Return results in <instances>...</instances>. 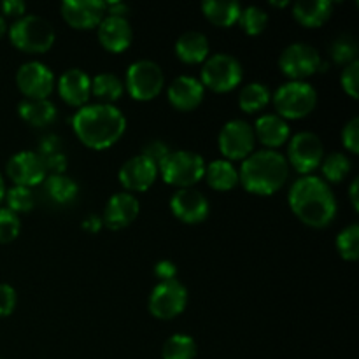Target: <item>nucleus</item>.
<instances>
[{
	"label": "nucleus",
	"instance_id": "obj_1",
	"mask_svg": "<svg viewBox=\"0 0 359 359\" xmlns=\"http://www.w3.org/2000/svg\"><path fill=\"white\" fill-rule=\"evenodd\" d=\"M72 128L77 139L91 149L114 146L126 130V118L116 105L86 104L72 116Z\"/></svg>",
	"mask_w": 359,
	"mask_h": 359
},
{
	"label": "nucleus",
	"instance_id": "obj_2",
	"mask_svg": "<svg viewBox=\"0 0 359 359\" xmlns=\"http://www.w3.org/2000/svg\"><path fill=\"white\" fill-rule=\"evenodd\" d=\"M290 205L294 216L312 228H325L335 219L337 198L325 179L304 175L290 189Z\"/></svg>",
	"mask_w": 359,
	"mask_h": 359
},
{
	"label": "nucleus",
	"instance_id": "obj_3",
	"mask_svg": "<svg viewBox=\"0 0 359 359\" xmlns=\"http://www.w3.org/2000/svg\"><path fill=\"white\" fill-rule=\"evenodd\" d=\"M290 165L286 156L273 149H262L251 153L238 170V181L249 193L272 195L279 191L287 181Z\"/></svg>",
	"mask_w": 359,
	"mask_h": 359
},
{
	"label": "nucleus",
	"instance_id": "obj_4",
	"mask_svg": "<svg viewBox=\"0 0 359 359\" xmlns=\"http://www.w3.org/2000/svg\"><path fill=\"white\" fill-rule=\"evenodd\" d=\"M9 39L25 53H46L55 42V28L46 18L25 14L11 25Z\"/></svg>",
	"mask_w": 359,
	"mask_h": 359
},
{
	"label": "nucleus",
	"instance_id": "obj_5",
	"mask_svg": "<svg viewBox=\"0 0 359 359\" xmlns=\"http://www.w3.org/2000/svg\"><path fill=\"white\" fill-rule=\"evenodd\" d=\"M318 104V91L305 81H290L277 88L273 105L283 119H300L311 114Z\"/></svg>",
	"mask_w": 359,
	"mask_h": 359
},
{
	"label": "nucleus",
	"instance_id": "obj_6",
	"mask_svg": "<svg viewBox=\"0 0 359 359\" xmlns=\"http://www.w3.org/2000/svg\"><path fill=\"white\" fill-rule=\"evenodd\" d=\"M167 184L177 188H191L205 175V161L193 151H170L163 163L158 167Z\"/></svg>",
	"mask_w": 359,
	"mask_h": 359
},
{
	"label": "nucleus",
	"instance_id": "obj_7",
	"mask_svg": "<svg viewBox=\"0 0 359 359\" xmlns=\"http://www.w3.org/2000/svg\"><path fill=\"white\" fill-rule=\"evenodd\" d=\"M242 65L235 56L226 53H217L205 60L200 72V83L203 88L216 91V93H226L233 90L237 84H241Z\"/></svg>",
	"mask_w": 359,
	"mask_h": 359
},
{
	"label": "nucleus",
	"instance_id": "obj_8",
	"mask_svg": "<svg viewBox=\"0 0 359 359\" xmlns=\"http://www.w3.org/2000/svg\"><path fill=\"white\" fill-rule=\"evenodd\" d=\"M123 84H126L130 97L135 100H153L163 90V70L153 60H137L126 70V79Z\"/></svg>",
	"mask_w": 359,
	"mask_h": 359
},
{
	"label": "nucleus",
	"instance_id": "obj_9",
	"mask_svg": "<svg viewBox=\"0 0 359 359\" xmlns=\"http://www.w3.org/2000/svg\"><path fill=\"white\" fill-rule=\"evenodd\" d=\"M188 304V290L177 279L163 280L154 286L149 297V312L158 319H174Z\"/></svg>",
	"mask_w": 359,
	"mask_h": 359
},
{
	"label": "nucleus",
	"instance_id": "obj_10",
	"mask_svg": "<svg viewBox=\"0 0 359 359\" xmlns=\"http://www.w3.org/2000/svg\"><path fill=\"white\" fill-rule=\"evenodd\" d=\"M255 130L244 119H231L224 123L219 132L221 153L226 156L228 161L231 160H245L255 149Z\"/></svg>",
	"mask_w": 359,
	"mask_h": 359
},
{
	"label": "nucleus",
	"instance_id": "obj_11",
	"mask_svg": "<svg viewBox=\"0 0 359 359\" xmlns=\"http://www.w3.org/2000/svg\"><path fill=\"white\" fill-rule=\"evenodd\" d=\"M325 146L321 139L312 132H298L291 137L287 147V158L297 172L304 175H311L312 170L321 165Z\"/></svg>",
	"mask_w": 359,
	"mask_h": 359
},
{
	"label": "nucleus",
	"instance_id": "obj_12",
	"mask_svg": "<svg viewBox=\"0 0 359 359\" xmlns=\"http://www.w3.org/2000/svg\"><path fill=\"white\" fill-rule=\"evenodd\" d=\"M319 63H321L319 51L314 46L305 42H294L287 46L279 56L280 70L293 81H302L304 77L318 72Z\"/></svg>",
	"mask_w": 359,
	"mask_h": 359
},
{
	"label": "nucleus",
	"instance_id": "obj_13",
	"mask_svg": "<svg viewBox=\"0 0 359 359\" xmlns=\"http://www.w3.org/2000/svg\"><path fill=\"white\" fill-rule=\"evenodd\" d=\"M16 84L27 98H48L55 88V76L42 62H27L18 69Z\"/></svg>",
	"mask_w": 359,
	"mask_h": 359
},
{
	"label": "nucleus",
	"instance_id": "obj_14",
	"mask_svg": "<svg viewBox=\"0 0 359 359\" xmlns=\"http://www.w3.org/2000/svg\"><path fill=\"white\" fill-rule=\"evenodd\" d=\"M62 16L67 23L77 30H91L105 18V4L100 0H63Z\"/></svg>",
	"mask_w": 359,
	"mask_h": 359
},
{
	"label": "nucleus",
	"instance_id": "obj_15",
	"mask_svg": "<svg viewBox=\"0 0 359 359\" xmlns=\"http://www.w3.org/2000/svg\"><path fill=\"white\" fill-rule=\"evenodd\" d=\"M170 209L172 214L182 223L196 224L209 216V200L198 189L182 188L172 195Z\"/></svg>",
	"mask_w": 359,
	"mask_h": 359
},
{
	"label": "nucleus",
	"instance_id": "obj_16",
	"mask_svg": "<svg viewBox=\"0 0 359 359\" xmlns=\"http://www.w3.org/2000/svg\"><path fill=\"white\" fill-rule=\"evenodd\" d=\"M7 175L14 186L30 188L44 182L46 170L35 151H20L7 161Z\"/></svg>",
	"mask_w": 359,
	"mask_h": 359
},
{
	"label": "nucleus",
	"instance_id": "obj_17",
	"mask_svg": "<svg viewBox=\"0 0 359 359\" xmlns=\"http://www.w3.org/2000/svg\"><path fill=\"white\" fill-rule=\"evenodd\" d=\"M158 167L146 156L139 154L123 163L119 168V182L128 191H146L156 181Z\"/></svg>",
	"mask_w": 359,
	"mask_h": 359
},
{
	"label": "nucleus",
	"instance_id": "obj_18",
	"mask_svg": "<svg viewBox=\"0 0 359 359\" xmlns=\"http://www.w3.org/2000/svg\"><path fill=\"white\" fill-rule=\"evenodd\" d=\"M98 30V41H100L102 48H105L111 53H123L128 49L132 44V25H130L128 18L121 16H107L100 21L97 27Z\"/></svg>",
	"mask_w": 359,
	"mask_h": 359
},
{
	"label": "nucleus",
	"instance_id": "obj_19",
	"mask_svg": "<svg viewBox=\"0 0 359 359\" xmlns=\"http://www.w3.org/2000/svg\"><path fill=\"white\" fill-rule=\"evenodd\" d=\"M139 200L132 193H116L109 198L107 205H105L102 223L107 224L111 230H121V228H126L135 221V217L139 216Z\"/></svg>",
	"mask_w": 359,
	"mask_h": 359
},
{
	"label": "nucleus",
	"instance_id": "obj_20",
	"mask_svg": "<svg viewBox=\"0 0 359 359\" xmlns=\"http://www.w3.org/2000/svg\"><path fill=\"white\" fill-rule=\"evenodd\" d=\"M58 93L72 107H83L91 95V79L83 69H69L60 76Z\"/></svg>",
	"mask_w": 359,
	"mask_h": 359
},
{
	"label": "nucleus",
	"instance_id": "obj_21",
	"mask_svg": "<svg viewBox=\"0 0 359 359\" xmlns=\"http://www.w3.org/2000/svg\"><path fill=\"white\" fill-rule=\"evenodd\" d=\"M168 102L179 111H191L203 100V86L196 77L179 76L172 81L167 91Z\"/></svg>",
	"mask_w": 359,
	"mask_h": 359
},
{
	"label": "nucleus",
	"instance_id": "obj_22",
	"mask_svg": "<svg viewBox=\"0 0 359 359\" xmlns=\"http://www.w3.org/2000/svg\"><path fill=\"white\" fill-rule=\"evenodd\" d=\"M255 137L266 147H279L290 139V125L277 114H263L256 119Z\"/></svg>",
	"mask_w": 359,
	"mask_h": 359
},
{
	"label": "nucleus",
	"instance_id": "obj_23",
	"mask_svg": "<svg viewBox=\"0 0 359 359\" xmlns=\"http://www.w3.org/2000/svg\"><path fill=\"white\" fill-rule=\"evenodd\" d=\"M35 153H37L46 174H48V172H51V175L65 174V168H67V163H69V160H67V154L65 151H63L62 139H60L58 135L49 133V135L42 137Z\"/></svg>",
	"mask_w": 359,
	"mask_h": 359
},
{
	"label": "nucleus",
	"instance_id": "obj_24",
	"mask_svg": "<svg viewBox=\"0 0 359 359\" xmlns=\"http://www.w3.org/2000/svg\"><path fill=\"white\" fill-rule=\"evenodd\" d=\"M175 55L184 63L205 62L209 56V39L198 30H188L175 42Z\"/></svg>",
	"mask_w": 359,
	"mask_h": 359
},
{
	"label": "nucleus",
	"instance_id": "obj_25",
	"mask_svg": "<svg viewBox=\"0 0 359 359\" xmlns=\"http://www.w3.org/2000/svg\"><path fill=\"white\" fill-rule=\"evenodd\" d=\"M333 13L330 0H298L293 6V16L300 25L316 28L325 25Z\"/></svg>",
	"mask_w": 359,
	"mask_h": 359
},
{
	"label": "nucleus",
	"instance_id": "obj_26",
	"mask_svg": "<svg viewBox=\"0 0 359 359\" xmlns=\"http://www.w3.org/2000/svg\"><path fill=\"white\" fill-rule=\"evenodd\" d=\"M18 114L32 126H48L56 119V107L48 98H25L18 104Z\"/></svg>",
	"mask_w": 359,
	"mask_h": 359
},
{
	"label": "nucleus",
	"instance_id": "obj_27",
	"mask_svg": "<svg viewBox=\"0 0 359 359\" xmlns=\"http://www.w3.org/2000/svg\"><path fill=\"white\" fill-rule=\"evenodd\" d=\"M242 7L237 0H205L202 4V13L210 23L217 27H231L237 23Z\"/></svg>",
	"mask_w": 359,
	"mask_h": 359
},
{
	"label": "nucleus",
	"instance_id": "obj_28",
	"mask_svg": "<svg viewBox=\"0 0 359 359\" xmlns=\"http://www.w3.org/2000/svg\"><path fill=\"white\" fill-rule=\"evenodd\" d=\"M205 177L212 189H217V191H228V189L237 186L238 172L231 161L214 160L205 167Z\"/></svg>",
	"mask_w": 359,
	"mask_h": 359
},
{
	"label": "nucleus",
	"instance_id": "obj_29",
	"mask_svg": "<svg viewBox=\"0 0 359 359\" xmlns=\"http://www.w3.org/2000/svg\"><path fill=\"white\" fill-rule=\"evenodd\" d=\"M123 90V81L112 72H100L91 81V93L100 100V104L114 105V102L121 98Z\"/></svg>",
	"mask_w": 359,
	"mask_h": 359
},
{
	"label": "nucleus",
	"instance_id": "obj_30",
	"mask_svg": "<svg viewBox=\"0 0 359 359\" xmlns=\"http://www.w3.org/2000/svg\"><path fill=\"white\" fill-rule=\"evenodd\" d=\"M44 182H46V193H48L49 198L56 203L74 202L77 196V191H79L76 181L65 174L49 175V177L44 179Z\"/></svg>",
	"mask_w": 359,
	"mask_h": 359
},
{
	"label": "nucleus",
	"instance_id": "obj_31",
	"mask_svg": "<svg viewBox=\"0 0 359 359\" xmlns=\"http://www.w3.org/2000/svg\"><path fill=\"white\" fill-rule=\"evenodd\" d=\"M272 98L269 86L263 83H249L248 86H244L238 95V105L244 112H258L265 107L266 104Z\"/></svg>",
	"mask_w": 359,
	"mask_h": 359
},
{
	"label": "nucleus",
	"instance_id": "obj_32",
	"mask_svg": "<svg viewBox=\"0 0 359 359\" xmlns=\"http://www.w3.org/2000/svg\"><path fill=\"white\" fill-rule=\"evenodd\" d=\"M161 356H163V359H195L196 342L189 335L175 333L163 344Z\"/></svg>",
	"mask_w": 359,
	"mask_h": 359
},
{
	"label": "nucleus",
	"instance_id": "obj_33",
	"mask_svg": "<svg viewBox=\"0 0 359 359\" xmlns=\"http://www.w3.org/2000/svg\"><path fill=\"white\" fill-rule=\"evenodd\" d=\"M330 56L339 65H349L358 60V41L351 34H340L330 46Z\"/></svg>",
	"mask_w": 359,
	"mask_h": 359
},
{
	"label": "nucleus",
	"instance_id": "obj_34",
	"mask_svg": "<svg viewBox=\"0 0 359 359\" xmlns=\"http://www.w3.org/2000/svg\"><path fill=\"white\" fill-rule=\"evenodd\" d=\"M323 175L328 182H340L346 179V175L351 170V160L344 153H330L325 160L321 161Z\"/></svg>",
	"mask_w": 359,
	"mask_h": 359
},
{
	"label": "nucleus",
	"instance_id": "obj_35",
	"mask_svg": "<svg viewBox=\"0 0 359 359\" xmlns=\"http://www.w3.org/2000/svg\"><path fill=\"white\" fill-rule=\"evenodd\" d=\"M237 21L241 23L242 30H244L245 34L258 35L266 28V23H269V14H266V11L262 9V7L249 6L241 11Z\"/></svg>",
	"mask_w": 359,
	"mask_h": 359
},
{
	"label": "nucleus",
	"instance_id": "obj_36",
	"mask_svg": "<svg viewBox=\"0 0 359 359\" xmlns=\"http://www.w3.org/2000/svg\"><path fill=\"white\" fill-rule=\"evenodd\" d=\"M337 249L347 262H354L359 255V226L358 223L349 224L337 235Z\"/></svg>",
	"mask_w": 359,
	"mask_h": 359
},
{
	"label": "nucleus",
	"instance_id": "obj_37",
	"mask_svg": "<svg viewBox=\"0 0 359 359\" xmlns=\"http://www.w3.org/2000/svg\"><path fill=\"white\" fill-rule=\"evenodd\" d=\"M7 209L13 210L14 214H27L34 209L35 196L30 188H23V186H13L9 191H6Z\"/></svg>",
	"mask_w": 359,
	"mask_h": 359
},
{
	"label": "nucleus",
	"instance_id": "obj_38",
	"mask_svg": "<svg viewBox=\"0 0 359 359\" xmlns=\"http://www.w3.org/2000/svg\"><path fill=\"white\" fill-rule=\"evenodd\" d=\"M21 223L20 216L13 210L0 209V244H9L20 235Z\"/></svg>",
	"mask_w": 359,
	"mask_h": 359
},
{
	"label": "nucleus",
	"instance_id": "obj_39",
	"mask_svg": "<svg viewBox=\"0 0 359 359\" xmlns=\"http://www.w3.org/2000/svg\"><path fill=\"white\" fill-rule=\"evenodd\" d=\"M358 74H359V62L354 60L353 63L346 65V69L340 74V84H342L344 91L349 95L351 98H358Z\"/></svg>",
	"mask_w": 359,
	"mask_h": 359
},
{
	"label": "nucleus",
	"instance_id": "obj_40",
	"mask_svg": "<svg viewBox=\"0 0 359 359\" xmlns=\"http://www.w3.org/2000/svg\"><path fill=\"white\" fill-rule=\"evenodd\" d=\"M168 154H170V147H168L163 140H151V142H147L142 149V156H146L147 160L153 161L156 167H160V165L163 163V160Z\"/></svg>",
	"mask_w": 359,
	"mask_h": 359
},
{
	"label": "nucleus",
	"instance_id": "obj_41",
	"mask_svg": "<svg viewBox=\"0 0 359 359\" xmlns=\"http://www.w3.org/2000/svg\"><path fill=\"white\" fill-rule=\"evenodd\" d=\"M342 142L353 154L359 153V119L353 118L342 130Z\"/></svg>",
	"mask_w": 359,
	"mask_h": 359
},
{
	"label": "nucleus",
	"instance_id": "obj_42",
	"mask_svg": "<svg viewBox=\"0 0 359 359\" xmlns=\"http://www.w3.org/2000/svg\"><path fill=\"white\" fill-rule=\"evenodd\" d=\"M16 307V291L9 284H0V318H6Z\"/></svg>",
	"mask_w": 359,
	"mask_h": 359
},
{
	"label": "nucleus",
	"instance_id": "obj_43",
	"mask_svg": "<svg viewBox=\"0 0 359 359\" xmlns=\"http://www.w3.org/2000/svg\"><path fill=\"white\" fill-rule=\"evenodd\" d=\"M154 276L160 279V283L177 279V266H175V263H172L170 259H161V262H158L156 265H154Z\"/></svg>",
	"mask_w": 359,
	"mask_h": 359
},
{
	"label": "nucleus",
	"instance_id": "obj_44",
	"mask_svg": "<svg viewBox=\"0 0 359 359\" xmlns=\"http://www.w3.org/2000/svg\"><path fill=\"white\" fill-rule=\"evenodd\" d=\"M0 9H2V13L6 14V16L21 18L25 16L27 6H25V2H21V0H4V2L0 4Z\"/></svg>",
	"mask_w": 359,
	"mask_h": 359
},
{
	"label": "nucleus",
	"instance_id": "obj_45",
	"mask_svg": "<svg viewBox=\"0 0 359 359\" xmlns=\"http://www.w3.org/2000/svg\"><path fill=\"white\" fill-rule=\"evenodd\" d=\"M105 4V13L111 16H121L126 18L130 14V6L125 2H104Z\"/></svg>",
	"mask_w": 359,
	"mask_h": 359
},
{
	"label": "nucleus",
	"instance_id": "obj_46",
	"mask_svg": "<svg viewBox=\"0 0 359 359\" xmlns=\"http://www.w3.org/2000/svg\"><path fill=\"white\" fill-rule=\"evenodd\" d=\"M102 219L98 216H88L86 219L83 221V228L88 231H98L102 228Z\"/></svg>",
	"mask_w": 359,
	"mask_h": 359
},
{
	"label": "nucleus",
	"instance_id": "obj_47",
	"mask_svg": "<svg viewBox=\"0 0 359 359\" xmlns=\"http://www.w3.org/2000/svg\"><path fill=\"white\" fill-rule=\"evenodd\" d=\"M358 182H359V179L356 177L353 181V184H351V189H349V198H351V202H353V207L354 209H359V200H358Z\"/></svg>",
	"mask_w": 359,
	"mask_h": 359
},
{
	"label": "nucleus",
	"instance_id": "obj_48",
	"mask_svg": "<svg viewBox=\"0 0 359 359\" xmlns=\"http://www.w3.org/2000/svg\"><path fill=\"white\" fill-rule=\"evenodd\" d=\"M6 30H7V25H6V20H4V16L0 14V39L6 35Z\"/></svg>",
	"mask_w": 359,
	"mask_h": 359
},
{
	"label": "nucleus",
	"instance_id": "obj_49",
	"mask_svg": "<svg viewBox=\"0 0 359 359\" xmlns=\"http://www.w3.org/2000/svg\"><path fill=\"white\" fill-rule=\"evenodd\" d=\"M4 196H6V184H4V179L0 175V202L4 200Z\"/></svg>",
	"mask_w": 359,
	"mask_h": 359
},
{
	"label": "nucleus",
	"instance_id": "obj_50",
	"mask_svg": "<svg viewBox=\"0 0 359 359\" xmlns=\"http://www.w3.org/2000/svg\"><path fill=\"white\" fill-rule=\"evenodd\" d=\"M270 4H272V6H277V7H284V6H287L290 2H287V0H283V2H276V0H273V2H270Z\"/></svg>",
	"mask_w": 359,
	"mask_h": 359
},
{
	"label": "nucleus",
	"instance_id": "obj_51",
	"mask_svg": "<svg viewBox=\"0 0 359 359\" xmlns=\"http://www.w3.org/2000/svg\"><path fill=\"white\" fill-rule=\"evenodd\" d=\"M0 359H2V358H0Z\"/></svg>",
	"mask_w": 359,
	"mask_h": 359
}]
</instances>
